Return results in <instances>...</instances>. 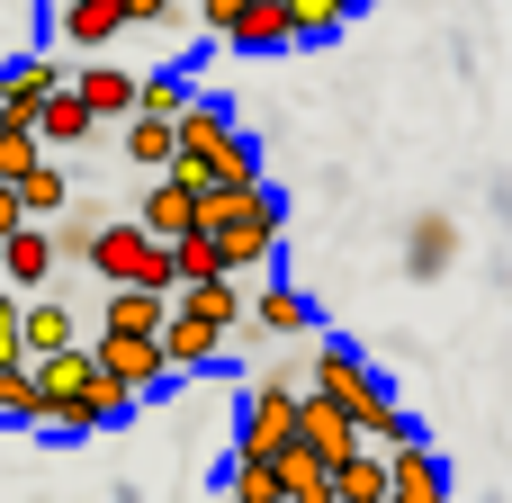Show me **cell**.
<instances>
[{"instance_id": "10", "label": "cell", "mask_w": 512, "mask_h": 503, "mask_svg": "<svg viewBox=\"0 0 512 503\" xmlns=\"http://www.w3.org/2000/svg\"><path fill=\"white\" fill-rule=\"evenodd\" d=\"M63 270V243H54V225H18L9 243H0V288H18V297H45V279Z\"/></svg>"}, {"instance_id": "37", "label": "cell", "mask_w": 512, "mask_h": 503, "mask_svg": "<svg viewBox=\"0 0 512 503\" xmlns=\"http://www.w3.org/2000/svg\"><path fill=\"white\" fill-rule=\"evenodd\" d=\"M18 225H27V207H18V189H9V180H0V243H9V234H18Z\"/></svg>"}, {"instance_id": "29", "label": "cell", "mask_w": 512, "mask_h": 503, "mask_svg": "<svg viewBox=\"0 0 512 503\" xmlns=\"http://www.w3.org/2000/svg\"><path fill=\"white\" fill-rule=\"evenodd\" d=\"M135 405H144V396H135L126 378H108V369H99V387H90V432H117Z\"/></svg>"}, {"instance_id": "21", "label": "cell", "mask_w": 512, "mask_h": 503, "mask_svg": "<svg viewBox=\"0 0 512 503\" xmlns=\"http://www.w3.org/2000/svg\"><path fill=\"white\" fill-rule=\"evenodd\" d=\"M180 306H189V315H198V324H216V333H225V342H234V333H243V324H252V306H243V279H207V288H189V297H180Z\"/></svg>"}, {"instance_id": "12", "label": "cell", "mask_w": 512, "mask_h": 503, "mask_svg": "<svg viewBox=\"0 0 512 503\" xmlns=\"http://www.w3.org/2000/svg\"><path fill=\"white\" fill-rule=\"evenodd\" d=\"M171 315H180V297H171V288H108V306H99V333L162 342V333H171Z\"/></svg>"}, {"instance_id": "14", "label": "cell", "mask_w": 512, "mask_h": 503, "mask_svg": "<svg viewBox=\"0 0 512 503\" xmlns=\"http://www.w3.org/2000/svg\"><path fill=\"white\" fill-rule=\"evenodd\" d=\"M252 333H279V342L315 333V306H306V288H297V279H261V297H252Z\"/></svg>"}, {"instance_id": "35", "label": "cell", "mask_w": 512, "mask_h": 503, "mask_svg": "<svg viewBox=\"0 0 512 503\" xmlns=\"http://www.w3.org/2000/svg\"><path fill=\"white\" fill-rule=\"evenodd\" d=\"M243 9H252V0H198V27H207V36L225 45V36L243 27Z\"/></svg>"}, {"instance_id": "13", "label": "cell", "mask_w": 512, "mask_h": 503, "mask_svg": "<svg viewBox=\"0 0 512 503\" xmlns=\"http://www.w3.org/2000/svg\"><path fill=\"white\" fill-rule=\"evenodd\" d=\"M297 441H306L315 459H333V468L369 450V441H360V423H351V414H342L333 396H315V387H306V405H297Z\"/></svg>"}, {"instance_id": "18", "label": "cell", "mask_w": 512, "mask_h": 503, "mask_svg": "<svg viewBox=\"0 0 512 503\" xmlns=\"http://www.w3.org/2000/svg\"><path fill=\"white\" fill-rule=\"evenodd\" d=\"M234 54H279V45H297V18H288V0H252L243 9V27L225 36Z\"/></svg>"}, {"instance_id": "31", "label": "cell", "mask_w": 512, "mask_h": 503, "mask_svg": "<svg viewBox=\"0 0 512 503\" xmlns=\"http://www.w3.org/2000/svg\"><path fill=\"white\" fill-rule=\"evenodd\" d=\"M36 171H45V135H9V126H0V180L18 189V180H36Z\"/></svg>"}, {"instance_id": "24", "label": "cell", "mask_w": 512, "mask_h": 503, "mask_svg": "<svg viewBox=\"0 0 512 503\" xmlns=\"http://www.w3.org/2000/svg\"><path fill=\"white\" fill-rule=\"evenodd\" d=\"M0 423H18V432H45V387H36V360L0 369Z\"/></svg>"}, {"instance_id": "26", "label": "cell", "mask_w": 512, "mask_h": 503, "mask_svg": "<svg viewBox=\"0 0 512 503\" xmlns=\"http://www.w3.org/2000/svg\"><path fill=\"white\" fill-rule=\"evenodd\" d=\"M225 503H288L279 459H234V468H225Z\"/></svg>"}, {"instance_id": "23", "label": "cell", "mask_w": 512, "mask_h": 503, "mask_svg": "<svg viewBox=\"0 0 512 503\" xmlns=\"http://www.w3.org/2000/svg\"><path fill=\"white\" fill-rule=\"evenodd\" d=\"M162 351H171V369H207V360H225V333L216 324H198L189 306L171 315V333H162Z\"/></svg>"}, {"instance_id": "38", "label": "cell", "mask_w": 512, "mask_h": 503, "mask_svg": "<svg viewBox=\"0 0 512 503\" xmlns=\"http://www.w3.org/2000/svg\"><path fill=\"white\" fill-rule=\"evenodd\" d=\"M342 9H351V18H360V9H369V0H342Z\"/></svg>"}, {"instance_id": "32", "label": "cell", "mask_w": 512, "mask_h": 503, "mask_svg": "<svg viewBox=\"0 0 512 503\" xmlns=\"http://www.w3.org/2000/svg\"><path fill=\"white\" fill-rule=\"evenodd\" d=\"M288 18H297V45H324V36H342V0H288Z\"/></svg>"}, {"instance_id": "34", "label": "cell", "mask_w": 512, "mask_h": 503, "mask_svg": "<svg viewBox=\"0 0 512 503\" xmlns=\"http://www.w3.org/2000/svg\"><path fill=\"white\" fill-rule=\"evenodd\" d=\"M450 261V225L432 216V225H414V270H441Z\"/></svg>"}, {"instance_id": "22", "label": "cell", "mask_w": 512, "mask_h": 503, "mask_svg": "<svg viewBox=\"0 0 512 503\" xmlns=\"http://www.w3.org/2000/svg\"><path fill=\"white\" fill-rule=\"evenodd\" d=\"M126 162L162 180V171L180 162V126H162V117H126Z\"/></svg>"}, {"instance_id": "11", "label": "cell", "mask_w": 512, "mask_h": 503, "mask_svg": "<svg viewBox=\"0 0 512 503\" xmlns=\"http://www.w3.org/2000/svg\"><path fill=\"white\" fill-rule=\"evenodd\" d=\"M72 90L90 99L99 126H126L144 108V72H126V63H72Z\"/></svg>"}, {"instance_id": "3", "label": "cell", "mask_w": 512, "mask_h": 503, "mask_svg": "<svg viewBox=\"0 0 512 503\" xmlns=\"http://www.w3.org/2000/svg\"><path fill=\"white\" fill-rule=\"evenodd\" d=\"M207 234H216L225 270L243 279V270H261V261L279 252L288 207H279V189H270V180H261V189H207Z\"/></svg>"}, {"instance_id": "2", "label": "cell", "mask_w": 512, "mask_h": 503, "mask_svg": "<svg viewBox=\"0 0 512 503\" xmlns=\"http://www.w3.org/2000/svg\"><path fill=\"white\" fill-rule=\"evenodd\" d=\"M171 171L198 180V189H261V144L234 126L225 99H198V108L180 117V162H171Z\"/></svg>"}, {"instance_id": "6", "label": "cell", "mask_w": 512, "mask_h": 503, "mask_svg": "<svg viewBox=\"0 0 512 503\" xmlns=\"http://www.w3.org/2000/svg\"><path fill=\"white\" fill-rule=\"evenodd\" d=\"M36 387H45V432L81 441V432H90V387H99V351L81 342V351H54V360H36Z\"/></svg>"}, {"instance_id": "27", "label": "cell", "mask_w": 512, "mask_h": 503, "mask_svg": "<svg viewBox=\"0 0 512 503\" xmlns=\"http://www.w3.org/2000/svg\"><path fill=\"white\" fill-rule=\"evenodd\" d=\"M189 108H198L189 72H144V108H135V117H162V126H180Z\"/></svg>"}, {"instance_id": "7", "label": "cell", "mask_w": 512, "mask_h": 503, "mask_svg": "<svg viewBox=\"0 0 512 503\" xmlns=\"http://www.w3.org/2000/svg\"><path fill=\"white\" fill-rule=\"evenodd\" d=\"M72 90V63H45V54H18L9 72H0V126L9 135H36L45 126V108Z\"/></svg>"}, {"instance_id": "4", "label": "cell", "mask_w": 512, "mask_h": 503, "mask_svg": "<svg viewBox=\"0 0 512 503\" xmlns=\"http://www.w3.org/2000/svg\"><path fill=\"white\" fill-rule=\"evenodd\" d=\"M297 405H306L297 369H261L252 396H243V423H234V459H279V450H297Z\"/></svg>"}, {"instance_id": "1", "label": "cell", "mask_w": 512, "mask_h": 503, "mask_svg": "<svg viewBox=\"0 0 512 503\" xmlns=\"http://www.w3.org/2000/svg\"><path fill=\"white\" fill-rule=\"evenodd\" d=\"M306 387H315V396H333V405L360 423V441H369V450H414V441H423V423L396 405V387H387L351 342H315V351H306Z\"/></svg>"}, {"instance_id": "30", "label": "cell", "mask_w": 512, "mask_h": 503, "mask_svg": "<svg viewBox=\"0 0 512 503\" xmlns=\"http://www.w3.org/2000/svg\"><path fill=\"white\" fill-rule=\"evenodd\" d=\"M99 234H108V216H90V207L54 216V243H63V261H90V252H99Z\"/></svg>"}, {"instance_id": "20", "label": "cell", "mask_w": 512, "mask_h": 503, "mask_svg": "<svg viewBox=\"0 0 512 503\" xmlns=\"http://www.w3.org/2000/svg\"><path fill=\"white\" fill-rule=\"evenodd\" d=\"M207 279H234V270H225V252H216V234L198 225V234H180V243H171V288L189 297V288H207Z\"/></svg>"}, {"instance_id": "8", "label": "cell", "mask_w": 512, "mask_h": 503, "mask_svg": "<svg viewBox=\"0 0 512 503\" xmlns=\"http://www.w3.org/2000/svg\"><path fill=\"white\" fill-rule=\"evenodd\" d=\"M135 225H144L153 243H180V234H198V225H207V189H198V180H180V171H162V180L135 198Z\"/></svg>"}, {"instance_id": "9", "label": "cell", "mask_w": 512, "mask_h": 503, "mask_svg": "<svg viewBox=\"0 0 512 503\" xmlns=\"http://www.w3.org/2000/svg\"><path fill=\"white\" fill-rule=\"evenodd\" d=\"M90 351H99V369H108V378H126L135 396H162V387L180 378V369H171V351H162V342H135V333H99Z\"/></svg>"}, {"instance_id": "36", "label": "cell", "mask_w": 512, "mask_h": 503, "mask_svg": "<svg viewBox=\"0 0 512 503\" xmlns=\"http://www.w3.org/2000/svg\"><path fill=\"white\" fill-rule=\"evenodd\" d=\"M126 18H135V27H171V18H180V0H126Z\"/></svg>"}, {"instance_id": "28", "label": "cell", "mask_w": 512, "mask_h": 503, "mask_svg": "<svg viewBox=\"0 0 512 503\" xmlns=\"http://www.w3.org/2000/svg\"><path fill=\"white\" fill-rule=\"evenodd\" d=\"M18 207H27V225H54V216H72V180L45 162L36 180H18Z\"/></svg>"}, {"instance_id": "5", "label": "cell", "mask_w": 512, "mask_h": 503, "mask_svg": "<svg viewBox=\"0 0 512 503\" xmlns=\"http://www.w3.org/2000/svg\"><path fill=\"white\" fill-rule=\"evenodd\" d=\"M90 279H108V288H171V243H153L135 216H108V234L90 252Z\"/></svg>"}, {"instance_id": "16", "label": "cell", "mask_w": 512, "mask_h": 503, "mask_svg": "<svg viewBox=\"0 0 512 503\" xmlns=\"http://www.w3.org/2000/svg\"><path fill=\"white\" fill-rule=\"evenodd\" d=\"M387 459H396V495H387V503H450V468H441V450H432V441L387 450Z\"/></svg>"}, {"instance_id": "17", "label": "cell", "mask_w": 512, "mask_h": 503, "mask_svg": "<svg viewBox=\"0 0 512 503\" xmlns=\"http://www.w3.org/2000/svg\"><path fill=\"white\" fill-rule=\"evenodd\" d=\"M135 18H126V0H63V45H81V54H99V45H117Z\"/></svg>"}, {"instance_id": "25", "label": "cell", "mask_w": 512, "mask_h": 503, "mask_svg": "<svg viewBox=\"0 0 512 503\" xmlns=\"http://www.w3.org/2000/svg\"><path fill=\"white\" fill-rule=\"evenodd\" d=\"M36 135H45V153H63V144H90V135H99V117H90V99H81V90H63V99L45 108V126H36Z\"/></svg>"}, {"instance_id": "15", "label": "cell", "mask_w": 512, "mask_h": 503, "mask_svg": "<svg viewBox=\"0 0 512 503\" xmlns=\"http://www.w3.org/2000/svg\"><path fill=\"white\" fill-rule=\"evenodd\" d=\"M54 351H81V315H72V297H27V360H54Z\"/></svg>"}, {"instance_id": "33", "label": "cell", "mask_w": 512, "mask_h": 503, "mask_svg": "<svg viewBox=\"0 0 512 503\" xmlns=\"http://www.w3.org/2000/svg\"><path fill=\"white\" fill-rule=\"evenodd\" d=\"M18 360H27V297L0 288V369H18Z\"/></svg>"}, {"instance_id": "19", "label": "cell", "mask_w": 512, "mask_h": 503, "mask_svg": "<svg viewBox=\"0 0 512 503\" xmlns=\"http://www.w3.org/2000/svg\"><path fill=\"white\" fill-rule=\"evenodd\" d=\"M333 495H342V503H387V495H396V459H387V450L342 459V468H333Z\"/></svg>"}]
</instances>
